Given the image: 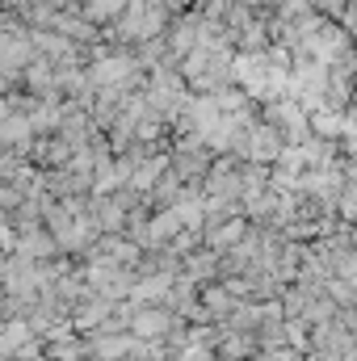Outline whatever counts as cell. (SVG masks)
I'll return each instance as SVG.
<instances>
[{
  "label": "cell",
  "instance_id": "cell-1",
  "mask_svg": "<svg viewBox=\"0 0 357 361\" xmlns=\"http://www.w3.org/2000/svg\"><path fill=\"white\" fill-rule=\"evenodd\" d=\"M181 80L193 97H214V92L236 85V51H206L193 47L181 63Z\"/></svg>",
  "mask_w": 357,
  "mask_h": 361
},
{
  "label": "cell",
  "instance_id": "cell-2",
  "mask_svg": "<svg viewBox=\"0 0 357 361\" xmlns=\"http://www.w3.org/2000/svg\"><path fill=\"white\" fill-rule=\"evenodd\" d=\"M261 122H269V126L286 139V147H298V143H307V139H311L307 109H303L298 101H290V97H277V101L261 105Z\"/></svg>",
  "mask_w": 357,
  "mask_h": 361
},
{
  "label": "cell",
  "instance_id": "cell-3",
  "mask_svg": "<svg viewBox=\"0 0 357 361\" xmlns=\"http://www.w3.org/2000/svg\"><path fill=\"white\" fill-rule=\"evenodd\" d=\"M210 164H214V156H210V147H206L202 139H173V147H169V169H173L185 185H202L206 173H210Z\"/></svg>",
  "mask_w": 357,
  "mask_h": 361
},
{
  "label": "cell",
  "instance_id": "cell-4",
  "mask_svg": "<svg viewBox=\"0 0 357 361\" xmlns=\"http://www.w3.org/2000/svg\"><path fill=\"white\" fill-rule=\"evenodd\" d=\"M282 152H286V139H282L269 122L257 118V122L248 126V135H244V143H240V152H236V156H240L244 164H265V169H273Z\"/></svg>",
  "mask_w": 357,
  "mask_h": 361
},
{
  "label": "cell",
  "instance_id": "cell-5",
  "mask_svg": "<svg viewBox=\"0 0 357 361\" xmlns=\"http://www.w3.org/2000/svg\"><path fill=\"white\" fill-rule=\"evenodd\" d=\"M181 332V315L169 307H135L131 311V336L135 341H169Z\"/></svg>",
  "mask_w": 357,
  "mask_h": 361
},
{
  "label": "cell",
  "instance_id": "cell-6",
  "mask_svg": "<svg viewBox=\"0 0 357 361\" xmlns=\"http://www.w3.org/2000/svg\"><path fill=\"white\" fill-rule=\"evenodd\" d=\"M30 164L38 169V173H59V169H68L72 164V156H76V147L68 143V139H59V135H38L34 143H30Z\"/></svg>",
  "mask_w": 357,
  "mask_h": 361
},
{
  "label": "cell",
  "instance_id": "cell-7",
  "mask_svg": "<svg viewBox=\"0 0 357 361\" xmlns=\"http://www.w3.org/2000/svg\"><path fill=\"white\" fill-rule=\"evenodd\" d=\"M34 59H38V51H34V34H30V30L0 34V68H4V72H17V76H21Z\"/></svg>",
  "mask_w": 357,
  "mask_h": 361
},
{
  "label": "cell",
  "instance_id": "cell-8",
  "mask_svg": "<svg viewBox=\"0 0 357 361\" xmlns=\"http://www.w3.org/2000/svg\"><path fill=\"white\" fill-rule=\"evenodd\" d=\"M307 126H311V135L315 139H324V143H345V126H349V114H337V109H311L307 114Z\"/></svg>",
  "mask_w": 357,
  "mask_h": 361
},
{
  "label": "cell",
  "instance_id": "cell-9",
  "mask_svg": "<svg viewBox=\"0 0 357 361\" xmlns=\"http://www.w3.org/2000/svg\"><path fill=\"white\" fill-rule=\"evenodd\" d=\"M181 193H185V180H181L177 173L169 169L164 177L152 185V193H147V206H152V214H156V210H169V206H177Z\"/></svg>",
  "mask_w": 357,
  "mask_h": 361
},
{
  "label": "cell",
  "instance_id": "cell-10",
  "mask_svg": "<svg viewBox=\"0 0 357 361\" xmlns=\"http://www.w3.org/2000/svg\"><path fill=\"white\" fill-rule=\"evenodd\" d=\"M122 8H126V0H80V17L92 21L97 30H105L109 21H118Z\"/></svg>",
  "mask_w": 357,
  "mask_h": 361
},
{
  "label": "cell",
  "instance_id": "cell-11",
  "mask_svg": "<svg viewBox=\"0 0 357 361\" xmlns=\"http://www.w3.org/2000/svg\"><path fill=\"white\" fill-rule=\"evenodd\" d=\"M307 4H311V13H320L328 21H341V13H345V0H307Z\"/></svg>",
  "mask_w": 357,
  "mask_h": 361
},
{
  "label": "cell",
  "instance_id": "cell-12",
  "mask_svg": "<svg viewBox=\"0 0 357 361\" xmlns=\"http://www.w3.org/2000/svg\"><path fill=\"white\" fill-rule=\"evenodd\" d=\"M349 38L357 42V0H345V13H341V21H337Z\"/></svg>",
  "mask_w": 357,
  "mask_h": 361
},
{
  "label": "cell",
  "instance_id": "cell-13",
  "mask_svg": "<svg viewBox=\"0 0 357 361\" xmlns=\"http://www.w3.org/2000/svg\"><path fill=\"white\" fill-rule=\"evenodd\" d=\"M25 361H51V357H47V353H38V357H25Z\"/></svg>",
  "mask_w": 357,
  "mask_h": 361
},
{
  "label": "cell",
  "instance_id": "cell-14",
  "mask_svg": "<svg viewBox=\"0 0 357 361\" xmlns=\"http://www.w3.org/2000/svg\"><path fill=\"white\" fill-rule=\"evenodd\" d=\"M349 114H357V92H353V105H349Z\"/></svg>",
  "mask_w": 357,
  "mask_h": 361
}]
</instances>
